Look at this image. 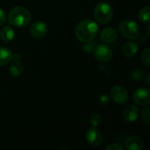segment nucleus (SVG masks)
Returning a JSON list of instances; mask_svg holds the SVG:
<instances>
[{"label": "nucleus", "instance_id": "393cba45", "mask_svg": "<svg viewBox=\"0 0 150 150\" xmlns=\"http://www.w3.org/2000/svg\"><path fill=\"white\" fill-rule=\"evenodd\" d=\"M109 101V98L107 95H102L100 97V103L101 104H106Z\"/></svg>", "mask_w": 150, "mask_h": 150}, {"label": "nucleus", "instance_id": "423d86ee", "mask_svg": "<svg viewBox=\"0 0 150 150\" xmlns=\"http://www.w3.org/2000/svg\"><path fill=\"white\" fill-rule=\"evenodd\" d=\"M111 97L115 103L124 105L128 100V91L124 86L116 85L111 90Z\"/></svg>", "mask_w": 150, "mask_h": 150}, {"label": "nucleus", "instance_id": "b1692460", "mask_svg": "<svg viewBox=\"0 0 150 150\" xmlns=\"http://www.w3.org/2000/svg\"><path fill=\"white\" fill-rule=\"evenodd\" d=\"M5 20H6V15H5L4 11L2 9H0V25L4 24Z\"/></svg>", "mask_w": 150, "mask_h": 150}, {"label": "nucleus", "instance_id": "0eeeda50", "mask_svg": "<svg viewBox=\"0 0 150 150\" xmlns=\"http://www.w3.org/2000/svg\"><path fill=\"white\" fill-rule=\"evenodd\" d=\"M134 102L139 105H146L150 102V91L148 88L141 87L134 91L133 94Z\"/></svg>", "mask_w": 150, "mask_h": 150}, {"label": "nucleus", "instance_id": "5701e85b", "mask_svg": "<svg viewBox=\"0 0 150 150\" xmlns=\"http://www.w3.org/2000/svg\"><path fill=\"white\" fill-rule=\"evenodd\" d=\"M92 41V40H91ZM91 41H89V42H86V44L83 46V50L87 53H91L94 50L95 48V46H94V42H91Z\"/></svg>", "mask_w": 150, "mask_h": 150}, {"label": "nucleus", "instance_id": "412c9836", "mask_svg": "<svg viewBox=\"0 0 150 150\" xmlns=\"http://www.w3.org/2000/svg\"><path fill=\"white\" fill-rule=\"evenodd\" d=\"M102 122V117L99 114H93L91 117V124L93 127H98Z\"/></svg>", "mask_w": 150, "mask_h": 150}, {"label": "nucleus", "instance_id": "a211bd4d", "mask_svg": "<svg viewBox=\"0 0 150 150\" xmlns=\"http://www.w3.org/2000/svg\"><path fill=\"white\" fill-rule=\"evenodd\" d=\"M141 59L142 62H143V64H145L147 67L150 66V49L149 48H145L141 55Z\"/></svg>", "mask_w": 150, "mask_h": 150}, {"label": "nucleus", "instance_id": "f8f14e48", "mask_svg": "<svg viewBox=\"0 0 150 150\" xmlns=\"http://www.w3.org/2000/svg\"><path fill=\"white\" fill-rule=\"evenodd\" d=\"M118 38L117 32L112 27L104 28L100 33V39L105 43H113Z\"/></svg>", "mask_w": 150, "mask_h": 150}, {"label": "nucleus", "instance_id": "f3484780", "mask_svg": "<svg viewBox=\"0 0 150 150\" xmlns=\"http://www.w3.org/2000/svg\"><path fill=\"white\" fill-rule=\"evenodd\" d=\"M150 18V7L145 6L139 12V19L142 23H149Z\"/></svg>", "mask_w": 150, "mask_h": 150}, {"label": "nucleus", "instance_id": "9b49d317", "mask_svg": "<svg viewBox=\"0 0 150 150\" xmlns=\"http://www.w3.org/2000/svg\"><path fill=\"white\" fill-rule=\"evenodd\" d=\"M144 147L142 139L137 135L129 136L125 142V149L127 150H141Z\"/></svg>", "mask_w": 150, "mask_h": 150}, {"label": "nucleus", "instance_id": "ddd939ff", "mask_svg": "<svg viewBox=\"0 0 150 150\" xmlns=\"http://www.w3.org/2000/svg\"><path fill=\"white\" fill-rule=\"evenodd\" d=\"M14 58V54L11 50L7 47H0V66H5L9 64Z\"/></svg>", "mask_w": 150, "mask_h": 150}, {"label": "nucleus", "instance_id": "9d476101", "mask_svg": "<svg viewBox=\"0 0 150 150\" xmlns=\"http://www.w3.org/2000/svg\"><path fill=\"white\" fill-rule=\"evenodd\" d=\"M139 117V109L134 105H127L123 111V119L127 123L134 122Z\"/></svg>", "mask_w": 150, "mask_h": 150}, {"label": "nucleus", "instance_id": "7ed1b4c3", "mask_svg": "<svg viewBox=\"0 0 150 150\" xmlns=\"http://www.w3.org/2000/svg\"><path fill=\"white\" fill-rule=\"evenodd\" d=\"M113 16L112 7L106 2L99 3L94 10L95 19L99 24H107L109 23Z\"/></svg>", "mask_w": 150, "mask_h": 150}, {"label": "nucleus", "instance_id": "6ab92c4d", "mask_svg": "<svg viewBox=\"0 0 150 150\" xmlns=\"http://www.w3.org/2000/svg\"><path fill=\"white\" fill-rule=\"evenodd\" d=\"M131 76L132 78L134 80V81H137V82H141L142 80H143L144 78V73L142 70L139 69H134L131 73Z\"/></svg>", "mask_w": 150, "mask_h": 150}, {"label": "nucleus", "instance_id": "1a4fd4ad", "mask_svg": "<svg viewBox=\"0 0 150 150\" xmlns=\"http://www.w3.org/2000/svg\"><path fill=\"white\" fill-rule=\"evenodd\" d=\"M47 33V25L43 21H37L33 23L30 29L31 35L35 39L43 38Z\"/></svg>", "mask_w": 150, "mask_h": 150}, {"label": "nucleus", "instance_id": "dca6fc26", "mask_svg": "<svg viewBox=\"0 0 150 150\" xmlns=\"http://www.w3.org/2000/svg\"><path fill=\"white\" fill-rule=\"evenodd\" d=\"M24 71V67L22 65V63L19 62V61H13L10 66V69H9V72L11 76H19L22 75Z\"/></svg>", "mask_w": 150, "mask_h": 150}, {"label": "nucleus", "instance_id": "4be33fe9", "mask_svg": "<svg viewBox=\"0 0 150 150\" xmlns=\"http://www.w3.org/2000/svg\"><path fill=\"white\" fill-rule=\"evenodd\" d=\"M125 149L122 145L120 143H111L110 145L106 146L105 149L106 150H123Z\"/></svg>", "mask_w": 150, "mask_h": 150}, {"label": "nucleus", "instance_id": "20e7f679", "mask_svg": "<svg viewBox=\"0 0 150 150\" xmlns=\"http://www.w3.org/2000/svg\"><path fill=\"white\" fill-rule=\"evenodd\" d=\"M120 33L127 39L134 40L137 39L140 35V27L133 20L126 19L123 20L119 25Z\"/></svg>", "mask_w": 150, "mask_h": 150}, {"label": "nucleus", "instance_id": "39448f33", "mask_svg": "<svg viewBox=\"0 0 150 150\" xmlns=\"http://www.w3.org/2000/svg\"><path fill=\"white\" fill-rule=\"evenodd\" d=\"M94 56L96 59L101 62H108L113 57V53L112 48L105 44H98L95 47Z\"/></svg>", "mask_w": 150, "mask_h": 150}, {"label": "nucleus", "instance_id": "6e6552de", "mask_svg": "<svg viewBox=\"0 0 150 150\" xmlns=\"http://www.w3.org/2000/svg\"><path fill=\"white\" fill-rule=\"evenodd\" d=\"M85 137H86V141H87L88 144L92 147H98L103 142V135H102L101 132L98 129H97L96 127L90 128L86 132Z\"/></svg>", "mask_w": 150, "mask_h": 150}, {"label": "nucleus", "instance_id": "f03ea898", "mask_svg": "<svg viewBox=\"0 0 150 150\" xmlns=\"http://www.w3.org/2000/svg\"><path fill=\"white\" fill-rule=\"evenodd\" d=\"M31 21L30 11L22 6L12 8L8 15V22L11 25L16 27H25Z\"/></svg>", "mask_w": 150, "mask_h": 150}, {"label": "nucleus", "instance_id": "f257e3e1", "mask_svg": "<svg viewBox=\"0 0 150 150\" xmlns=\"http://www.w3.org/2000/svg\"><path fill=\"white\" fill-rule=\"evenodd\" d=\"M98 33V24L91 19L81 21L76 28V36L81 42H89L93 40Z\"/></svg>", "mask_w": 150, "mask_h": 150}, {"label": "nucleus", "instance_id": "aec40b11", "mask_svg": "<svg viewBox=\"0 0 150 150\" xmlns=\"http://www.w3.org/2000/svg\"><path fill=\"white\" fill-rule=\"evenodd\" d=\"M142 119L143 122H145V124L149 125L150 108L149 106H146L145 108H143V110H142Z\"/></svg>", "mask_w": 150, "mask_h": 150}, {"label": "nucleus", "instance_id": "2eb2a0df", "mask_svg": "<svg viewBox=\"0 0 150 150\" xmlns=\"http://www.w3.org/2000/svg\"><path fill=\"white\" fill-rule=\"evenodd\" d=\"M15 36L14 30L10 25H5L0 31V38L4 42H10Z\"/></svg>", "mask_w": 150, "mask_h": 150}, {"label": "nucleus", "instance_id": "a878e982", "mask_svg": "<svg viewBox=\"0 0 150 150\" xmlns=\"http://www.w3.org/2000/svg\"><path fill=\"white\" fill-rule=\"evenodd\" d=\"M149 77H150V74H149V75L147 76V83H148V85H149H149H150Z\"/></svg>", "mask_w": 150, "mask_h": 150}, {"label": "nucleus", "instance_id": "4468645a", "mask_svg": "<svg viewBox=\"0 0 150 150\" xmlns=\"http://www.w3.org/2000/svg\"><path fill=\"white\" fill-rule=\"evenodd\" d=\"M139 50V46L134 41H128L125 43V45L122 47L123 54L127 57H134Z\"/></svg>", "mask_w": 150, "mask_h": 150}]
</instances>
